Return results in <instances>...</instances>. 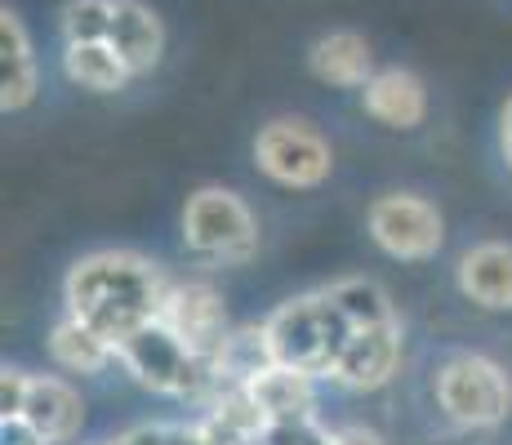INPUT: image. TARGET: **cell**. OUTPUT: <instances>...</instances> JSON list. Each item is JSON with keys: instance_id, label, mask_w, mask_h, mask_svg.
I'll use <instances>...</instances> for the list:
<instances>
[{"instance_id": "1", "label": "cell", "mask_w": 512, "mask_h": 445, "mask_svg": "<svg viewBox=\"0 0 512 445\" xmlns=\"http://www.w3.org/2000/svg\"><path fill=\"white\" fill-rule=\"evenodd\" d=\"M170 281L174 276L143 250H90L63 272V312L121 348L161 316Z\"/></svg>"}, {"instance_id": "2", "label": "cell", "mask_w": 512, "mask_h": 445, "mask_svg": "<svg viewBox=\"0 0 512 445\" xmlns=\"http://www.w3.org/2000/svg\"><path fill=\"white\" fill-rule=\"evenodd\" d=\"M437 414L459 432H495L512 419V374L490 352L450 348L432 365Z\"/></svg>"}, {"instance_id": "3", "label": "cell", "mask_w": 512, "mask_h": 445, "mask_svg": "<svg viewBox=\"0 0 512 445\" xmlns=\"http://www.w3.org/2000/svg\"><path fill=\"white\" fill-rule=\"evenodd\" d=\"M183 250L205 267H245L259 259V219L250 201L223 183H205L187 192L179 210Z\"/></svg>"}, {"instance_id": "4", "label": "cell", "mask_w": 512, "mask_h": 445, "mask_svg": "<svg viewBox=\"0 0 512 445\" xmlns=\"http://www.w3.org/2000/svg\"><path fill=\"white\" fill-rule=\"evenodd\" d=\"M263 334H268L272 365L285 370L312 374V379H330L334 356L348 343V325L330 308V299L321 290H303L281 299L277 308L263 316Z\"/></svg>"}, {"instance_id": "5", "label": "cell", "mask_w": 512, "mask_h": 445, "mask_svg": "<svg viewBox=\"0 0 512 445\" xmlns=\"http://www.w3.org/2000/svg\"><path fill=\"white\" fill-rule=\"evenodd\" d=\"M121 370L139 383L143 392L152 397H165V401H205L214 388V374H210V361L196 356L183 339H174L161 321L143 325L134 339H125L121 348Z\"/></svg>"}, {"instance_id": "6", "label": "cell", "mask_w": 512, "mask_h": 445, "mask_svg": "<svg viewBox=\"0 0 512 445\" xmlns=\"http://www.w3.org/2000/svg\"><path fill=\"white\" fill-rule=\"evenodd\" d=\"M254 165L268 183L285 187V192H317L334 174V147L330 138L303 116H272L259 125L250 143Z\"/></svg>"}, {"instance_id": "7", "label": "cell", "mask_w": 512, "mask_h": 445, "mask_svg": "<svg viewBox=\"0 0 512 445\" xmlns=\"http://www.w3.org/2000/svg\"><path fill=\"white\" fill-rule=\"evenodd\" d=\"M366 236L392 263H432L446 250V214L423 192H379L366 205Z\"/></svg>"}, {"instance_id": "8", "label": "cell", "mask_w": 512, "mask_h": 445, "mask_svg": "<svg viewBox=\"0 0 512 445\" xmlns=\"http://www.w3.org/2000/svg\"><path fill=\"white\" fill-rule=\"evenodd\" d=\"M401 365H406V325H374V330H352L348 343L334 356L330 379L339 392L352 397H374L388 383H397Z\"/></svg>"}, {"instance_id": "9", "label": "cell", "mask_w": 512, "mask_h": 445, "mask_svg": "<svg viewBox=\"0 0 512 445\" xmlns=\"http://www.w3.org/2000/svg\"><path fill=\"white\" fill-rule=\"evenodd\" d=\"M156 321H161L174 339H183L196 356H205V361L219 352V343L228 339V330H232L228 303H223V294L214 290V281H205V276H179V281H170Z\"/></svg>"}, {"instance_id": "10", "label": "cell", "mask_w": 512, "mask_h": 445, "mask_svg": "<svg viewBox=\"0 0 512 445\" xmlns=\"http://www.w3.org/2000/svg\"><path fill=\"white\" fill-rule=\"evenodd\" d=\"M455 290L481 312H512V241H477L455 259Z\"/></svg>"}, {"instance_id": "11", "label": "cell", "mask_w": 512, "mask_h": 445, "mask_svg": "<svg viewBox=\"0 0 512 445\" xmlns=\"http://www.w3.org/2000/svg\"><path fill=\"white\" fill-rule=\"evenodd\" d=\"M361 112L383 130H419L428 121V85L410 67H379L361 89Z\"/></svg>"}, {"instance_id": "12", "label": "cell", "mask_w": 512, "mask_h": 445, "mask_svg": "<svg viewBox=\"0 0 512 445\" xmlns=\"http://www.w3.org/2000/svg\"><path fill=\"white\" fill-rule=\"evenodd\" d=\"M23 419L36 423V432L49 445H76L85 428V397L72 379L63 374H36L32 370V388H27V405H23Z\"/></svg>"}, {"instance_id": "13", "label": "cell", "mask_w": 512, "mask_h": 445, "mask_svg": "<svg viewBox=\"0 0 512 445\" xmlns=\"http://www.w3.org/2000/svg\"><path fill=\"white\" fill-rule=\"evenodd\" d=\"M45 352L58 370L76 374V379H103L107 370L121 365L112 343H107L103 334H94L85 321H76L72 312L54 316V325H49V334H45Z\"/></svg>"}, {"instance_id": "14", "label": "cell", "mask_w": 512, "mask_h": 445, "mask_svg": "<svg viewBox=\"0 0 512 445\" xmlns=\"http://www.w3.org/2000/svg\"><path fill=\"white\" fill-rule=\"evenodd\" d=\"M107 45L121 54L130 76L156 72V63H161V54H165V27H161V18H156V9H147L143 0H116Z\"/></svg>"}, {"instance_id": "15", "label": "cell", "mask_w": 512, "mask_h": 445, "mask_svg": "<svg viewBox=\"0 0 512 445\" xmlns=\"http://www.w3.org/2000/svg\"><path fill=\"white\" fill-rule=\"evenodd\" d=\"M41 89V72H36L32 36H27L23 18L14 9H0V112H23Z\"/></svg>"}, {"instance_id": "16", "label": "cell", "mask_w": 512, "mask_h": 445, "mask_svg": "<svg viewBox=\"0 0 512 445\" xmlns=\"http://www.w3.org/2000/svg\"><path fill=\"white\" fill-rule=\"evenodd\" d=\"M308 72L330 89H366L374 67V49L361 32H326L308 49Z\"/></svg>"}, {"instance_id": "17", "label": "cell", "mask_w": 512, "mask_h": 445, "mask_svg": "<svg viewBox=\"0 0 512 445\" xmlns=\"http://www.w3.org/2000/svg\"><path fill=\"white\" fill-rule=\"evenodd\" d=\"M317 383L321 379H312V374L268 365L245 388L254 392V401L268 414V423H299V419H317Z\"/></svg>"}, {"instance_id": "18", "label": "cell", "mask_w": 512, "mask_h": 445, "mask_svg": "<svg viewBox=\"0 0 512 445\" xmlns=\"http://www.w3.org/2000/svg\"><path fill=\"white\" fill-rule=\"evenodd\" d=\"M321 294L330 299V308L343 316L348 330H374V325H397L401 312L392 303V294L383 290L374 276H334L330 285H321Z\"/></svg>"}, {"instance_id": "19", "label": "cell", "mask_w": 512, "mask_h": 445, "mask_svg": "<svg viewBox=\"0 0 512 445\" xmlns=\"http://www.w3.org/2000/svg\"><path fill=\"white\" fill-rule=\"evenodd\" d=\"M268 365H272V352H268V334H263V321L232 325L228 339L219 343V352L210 356L214 388H223V383H250L254 374H263ZM214 388H210V392H214Z\"/></svg>"}, {"instance_id": "20", "label": "cell", "mask_w": 512, "mask_h": 445, "mask_svg": "<svg viewBox=\"0 0 512 445\" xmlns=\"http://www.w3.org/2000/svg\"><path fill=\"white\" fill-rule=\"evenodd\" d=\"M63 76L85 94H121L134 81L130 67L121 63L107 41H90V45H63Z\"/></svg>"}, {"instance_id": "21", "label": "cell", "mask_w": 512, "mask_h": 445, "mask_svg": "<svg viewBox=\"0 0 512 445\" xmlns=\"http://www.w3.org/2000/svg\"><path fill=\"white\" fill-rule=\"evenodd\" d=\"M112 9L116 0H67L58 27H63L67 45H90V41H107L112 32Z\"/></svg>"}, {"instance_id": "22", "label": "cell", "mask_w": 512, "mask_h": 445, "mask_svg": "<svg viewBox=\"0 0 512 445\" xmlns=\"http://www.w3.org/2000/svg\"><path fill=\"white\" fill-rule=\"evenodd\" d=\"M263 445H334V428L321 419H299V423H272L263 432Z\"/></svg>"}, {"instance_id": "23", "label": "cell", "mask_w": 512, "mask_h": 445, "mask_svg": "<svg viewBox=\"0 0 512 445\" xmlns=\"http://www.w3.org/2000/svg\"><path fill=\"white\" fill-rule=\"evenodd\" d=\"M27 388H32V370L23 365H0V419H14L27 405Z\"/></svg>"}, {"instance_id": "24", "label": "cell", "mask_w": 512, "mask_h": 445, "mask_svg": "<svg viewBox=\"0 0 512 445\" xmlns=\"http://www.w3.org/2000/svg\"><path fill=\"white\" fill-rule=\"evenodd\" d=\"M192 423H196V432H201L205 445H263V441L245 437L241 428H232V423H223L219 414H210V410H201Z\"/></svg>"}, {"instance_id": "25", "label": "cell", "mask_w": 512, "mask_h": 445, "mask_svg": "<svg viewBox=\"0 0 512 445\" xmlns=\"http://www.w3.org/2000/svg\"><path fill=\"white\" fill-rule=\"evenodd\" d=\"M334 445H392V441L374 423L348 419V423H334Z\"/></svg>"}, {"instance_id": "26", "label": "cell", "mask_w": 512, "mask_h": 445, "mask_svg": "<svg viewBox=\"0 0 512 445\" xmlns=\"http://www.w3.org/2000/svg\"><path fill=\"white\" fill-rule=\"evenodd\" d=\"M0 445H49V441L36 432L32 419L14 414V419H0Z\"/></svg>"}, {"instance_id": "27", "label": "cell", "mask_w": 512, "mask_h": 445, "mask_svg": "<svg viewBox=\"0 0 512 445\" xmlns=\"http://www.w3.org/2000/svg\"><path fill=\"white\" fill-rule=\"evenodd\" d=\"M499 156H504V165L512 170V94L499 107Z\"/></svg>"}, {"instance_id": "28", "label": "cell", "mask_w": 512, "mask_h": 445, "mask_svg": "<svg viewBox=\"0 0 512 445\" xmlns=\"http://www.w3.org/2000/svg\"><path fill=\"white\" fill-rule=\"evenodd\" d=\"M165 445H205L201 432H196V423H170V437H165Z\"/></svg>"}, {"instance_id": "29", "label": "cell", "mask_w": 512, "mask_h": 445, "mask_svg": "<svg viewBox=\"0 0 512 445\" xmlns=\"http://www.w3.org/2000/svg\"><path fill=\"white\" fill-rule=\"evenodd\" d=\"M76 445H112V441H76Z\"/></svg>"}, {"instance_id": "30", "label": "cell", "mask_w": 512, "mask_h": 445, "mask_svg": "<svg viewBox=\"0 0 512 445\" xmlns=\"http://www.w3.org/2000/svg\"><path fill=\"white\" fill-rule=\"evenodd\" d=\"M112 445H121V441H116V437H112Z\"/></svg>"}]
</instances>
